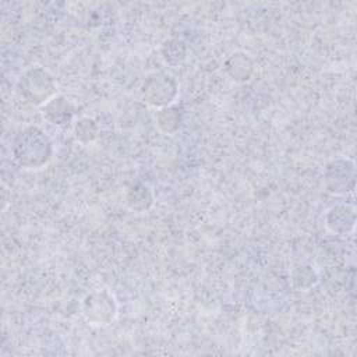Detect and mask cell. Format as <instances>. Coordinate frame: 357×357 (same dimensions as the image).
<instances>
[{"label": "cell", "instance_id": "13", "mask_svg": "<svg viewBox=\"0 0 357 357\" xmlns=\"http://www.w3.org/2000/svg\"><path fill=\"white\" fill-rule=\"evenodd\" d=\"M73 132L75 139L82 144V145H88L92 144L96 138H98V132H99V127L96 124V121L92 117H81L74 123L73 127Z\"/></svg>", "mask_w": 357, "mask_h": 357}, {"label": "cell", "instance_id": "4", "mask_svg": "<svg viewBox=\"0 0 357 357\" xmlns=\"http://www.w3.org/2000/svg\"><path fill=\"white\" fill-rule=\"evenodd\" d=\"M141 96L153 109L173 105L178 96L177 81L165 71H153L145 77L141 85Z\"/></svg>", "mask_w": 357, "mask_h": 357}, {"label": "cell", "instance_id": "8", "mask_svg": "<svg viewBox=\"0 0 357 357\" xmlns=\"http://www.w3.org/2000/svg\"><path fill=\"white\" fill-rule=\"evenodd\" d=\"M225 73L237 84L248 82L255 73V61L245 52H234L225 60Z\"/></svg>", "mask_w": 357, "mask_h": 357}, {"label": "cell", "instance_id": "11", "mask_svg": "<svg viewBox=\"0 0 357 357\" xmlns=\"http://www.w3.org/2000/svg\"><path fill=\"white\" fill-rule=\"evenodd\" d=\"M163 61L172 67L181 64L188 54V47L184 40L177 38L165 39L159 47Z\"/></svg>", "mask_w": 357, "mask_h": 357}, {"label": "cell", "instance_id": "10", "mask_svg": "<svg viewBox=\"0 0 357 357\" xmlns=\"http://www.w3.org/2000/svg\"><path fill=\"white\" fill-rule=\"evenodd\" d=\"M319 282L318 271L310 264H301L290 271V284L298 291H307Z\"/></svg>", "mask_w": 357, "mask_h": 357}, {"label": "cell", "instance_id": "3", "mask_svg": "<svg viewBox=\"0 0 357 357\" xmlns=\"http://www.w3.org/2000/svg\"><path fill=\"white\" fill-rule=\"evenodd\" d=\"M81 312L89 325L105 328L114 322L119 312V305L114 296L109 290L99 289L89 291L82 298Z\"/></svg>", "mask_w": 357, "mask_h": 357}, {"label": "cell", "instance_id": "1", "mask_svg": "<svg viewBox=\"0 0 357 357\" xmlns=\"http://www.w3.org/2000/svg\"><path fill=\"white\" fill-rule=\"evenodd\" d=\"M11 149L15 163L26 170L42 169L53 156L52 139L36 126H29L20 131Z\"/></svg>", "mask_w": 357, "mask_h": 357}, {"label": "cell", "instance_id": "2", "mask_svg": "<svg viewBox=\"0 0 357 357\" xmlns=\"http://www.w3.org/2000/svg\"><path fill=\"white\" fill-rule=\"evenodd\" d=\"M18 89L28 103L42 107L57 95V81L46 68L35 66L21 75Z\"/></svg>", "mask_w": 357, "mask_h": 357}, {"label": "cell", "instance_id": "7", "mask_svg": "<svg viewBox=\"0 0 357 357\" xmlns=\"http://www.w3.org/2000/svg\"><path fill=\"white\" fill-rule=\"evenodd\" d=\"M40 110L45 120L59 127L70 124L75 114V106L73 105V102L67 96L59 93L53 96L49 102H46L40 107Z\"/></svg>", "mask_w": 357, "mask_h": 357}, {"label": "cell", "instance_id": "5", "mask_svg": "<svg viewBox=\"0 0 357 357\" xmlns=\"http://www.w3.org/2000/svg\"><path fill=\"white\" fill-rule=\"evenodd\" d=\"M356 165L349 158L331 159L324 167V185L329 194L349 195L356 190Z\"/></svg>", "mask_w": 357, "mask_h": 357}, {"label": "cell", "instance_id": "6", "mask_svg": "<svg viewBox=\"0 0 357 357\" xmlns=\"http://www.w3.org/2000/svg\"><path fill=\"white\" fill-rule=\"evenodd\" d=\"M357 222L356 209L350 204H335L325 213V226L333 234H349L354 230Z\"/></svg>", "mask_w": 357, "mask_h": 357}, {"label": "cell", "instance_id": "9", "mask_svg": "<svg viewBox=\"0 0 357 357\" xmlns=\"http://www.w3.org/2000/svg\"><path fill=\"white\" fill-rule=\"evenodd\" d=\"M124 202L126 206L137 213H142L149 211L153 204H155V195L152 188L144 183V181H137L132 183L124 194Z\"/></svg>", "mask_w": 357, "mask_h": 357}, {"label": "cell", "instance_id": "12", "mask_svg": "<svg viewBox=\"0 0 357 357\" xmlns=\"http://www.w3.org/2000/svg\"><path fill=\"white\" fill-rule=\"evenodd\" d=\"M155 121H156L158 128L162 132L172 135L176 131H178V128L181 127L183 113L177 106L170 105L167 107L158 109L156 116H155Z\"/></svg>", "mask_w": 357, "mask_h": 357}]
</instances>
